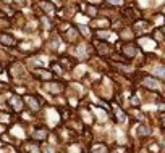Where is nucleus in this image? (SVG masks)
<instances>
[{
  "instance_id": "1",
  "label": "nucleus",
  "mask_w": 165,
  "mask_h": 153,
  "mask_svg": "<svg viewBox=\"0 0 165 153\" xmlns=\"http://www.w3.org/2000/svg\"><path fill=\"white\" fill-rule=\"evenodd\" d=\"M32 137L36 140H45L47 139V129H36L32 134Z\"/></svg>"
},
{
  "instance_id": "2",
  "label": "nucleus",
  "mask_w": 165,
  "mask_h": 153,
  "mask_svg": "<svg viewBox=\"0 0 165 153\" xmlns=\"http://www.w3.org/2000/svg\"><path fill=\"white\" fill-rule=\"evenodd\" d=\"M0 42H3L5 45H13L15 44V37L8 36V34H0Z\"/></svg>"
},
{
  "instance_id": "3",
  "label": "nucleus",
  "mask_w": 165,
  "mask_h": 153,
  "mask_svg": "<svg viewBox=\"0 0 165 153\" xmlns=\"http://www.w3.org/2000/svg\"><path fill=\"white\" fill-rule=\"evenodd\" d=\"M143 84L147 86V87H151V89H157L159 87V81H156V79H152V77H146L143 81Z\"/></svg>"
},
{
  "instance_id": "4",
  "label": "nucleus",
  "mask_w": 165,
  "mask_h": 153,
  "mask_svg": "<svg viewBox=\"0 0 165 153\" xmlns=\"http://www.w3.org/2000/svg\"><path fill=\"white\" fill-rule=\"evenodd\" d=\"M47 90L52 94H60L62 90H63V87H62L60 84H47Z\"/></svg>"
},
{
  "instance_id": "5",
  "label": "nucleus",
  "mask_w": 165,
  "mask_h": 153,
  "mask_svg": "<svg viewBox=\"0 0 165 153\" xmlns=\"http://www.w3.org/2000/svg\"><path fill=\"white\" fill-rule=\"evenodd\" d=\"M41 8H44V11H45V13H49V15H52L54 10H55V7L52 3H49V2H41Z\"/></svg>"
},
{
  "instance_id": "6",
  "label": "nucleus",
  "mask_w": 165,
  "mask_h": 153,
  "mask_svg": "<svg viewBox=\"0 0 165 153\" xmlns=\"http://www.w3.org/2000/svg\"><path fill=\"white\" fill-rule=\"evenodd\" d=\"M152 73H154V74H157V76H160V77H163L165 68H163L162 65H159V66H154V68H152Z\"/></svg>"
},
{
  "instance_id": "7",
  "label": "nucleus",
  "mask_w": 165,
  "mask_h": 153,
  "mask_svg": "<svg viewBox=\"0 0 165 153\" xmlns=\"http://www.w3.org/2000/svg\"><path fill=\"white\" fill-rule=\"evenodd\" d=\"M141 45H144L146 50H151V48H154V42L149 41V39H141Z\"/></svg>"
},
{
  "instance_id": "8",
  "label": "nucleus",
  "mask_w": 165,
  "mask_h": 153,
  "mask_svg": "<svg viewBox=\"0 0 165 153\" xmlns=\"http://www.w3.org/2000/svg\"><path fill=\"white\" fill-rule=\"evenodd\" d=\"M125 55H128V56H134L136 55V50H134L133 45H126V47H125Z\"/></svg>"
},
{
  "instance_id": "9",
  "label": "nucleus",
  "mask_w": 165,
  "mask_h": 153,
  "mask_svg": "<svg viewBox=\"0 0 165 153\" xmlns=\"http://www.w3.org/2000/svg\"><path fill=\"white\" fill-rule=\"evenodd\" d=\"M11 103H13L15 110H21L23 108V100H20V98H13V100H11Z\"/></svg>"
},
{
  "instance_id": "10",
  "label": "nucleus",
  "mask_w": 165,
  "mask_h": 153,
  "mask_svg": "<svg viewBox=\"0 0 165 153\" xmlns=\"http://www.w3.org/2000/svg\"><path fill=\"white\" fill-rule=\"evenodd\" d=\"M26 101H28V103L31 105V108H32V110H37V108H39L37 101H34V98H31V97H28V98H26Z\"/></svg>"
},
{
  "instance_id": "11",
  "label": "nucleus",
  "mask_w": 165,
  "mask_h": 153,
  "mask_svg": "<svg viewBox=\"0 0 165 153\" xmlns=\"http://www.w3.org/2000/svg\"><path fill=\"white\" fill-rule=\"evenodd\" d=\"M110 36H113V34H110V32H105V31H102V32L99 31V37H100V39H112Z\"/></svg>"
},
{
  "instance_id": "12",
  "label": "nucleus",
  "mask_w": 165,
  "mask_h": 153,
  "mask_svg": "<svg viewBox=\"0 0 165 153\" xmlns=\"http://www.w3.org/2000/svg\"><path fill=\"white\" fill-rule=\"evenodd\" d=\"M39 73V76H41L42 79H50V76H52V74H50V73H47V71H37Z\"/></svg>"
},
{
  "instance_id": "13",
  "label": "nucleus",
  "mask_w": 165,
  "mask_h": 153,
  "mask_svg": "<svg viewBox=\"0 0 165 153\" xmlns=\"http://www.w3.org/2000/svg\"><path fill=\"white\" fill-rule=\"evenodd\" d=\"M75 37H76V31L70 29V31H68V41H73Z\"/></svg>"
},
{
  "instance_id": "14",
  "label": "nucleus",
  "mask_w": 165,
  "mask_h": 153,
  "mask_svg": "<svg viewBox=\"0 0 165 153\" xmlns=\"http://www.w3.org/2000/svg\"><path fill=\"white\" fill-rule=\"evenodd\" d=\"M147 132H149V129H147V127H141V129H138V134H139V135L147 134Z\"/></svg>"
},
{
  "instance_id": "15",
  "label": "nucleus",
  "mask_w": 165,
  "mask_h": 153,
  "mask_svg": "<svg viewBox=\"0 0 165 153\" xmlns=\"http://www.w3.org/2000/svg\"><path fill=\"white\" fill-rule=\"evenodd\" d=\"M76 21H79V23H81V24H83V23H86L88 20L84 18V16H81V15H78V16H76Z\"/></svg>"
},
{
  "instance_id": "16",
  "label": "nucleus",
  "mask_w": 165,
  "mask_h": 153,
  "mask_svg": "<svg viewBox=\"0 0 165 153\" xmlns=\"http://www.w3.org/2000/svg\"><path fill=\"white\" fill-rule=\"evenodd\" d=\"M97 26L105 27V26H107V21H105V20H100V21H97Z\"/></svg>"
},
{
  "instance_id": "17",
  "label": "nucleus",
  "mask_w": 165,
  "mask_h": 153,
  "mask_svg": "<svg viewBox=\"0 0 165 153\" xmlns=\"http://www.w3.org/2000/svg\"><path fill=\"white\" fill-rule=\"evenodd\" d=\"M109 2L113 5H120V3H123V0H109Z\"/></svg>"
},
{
  "instance_id": "18",
  "label": "nucleus",
  "mask_w": 165,
  "mask_h": 153,
  "mask_svg": "<svg viewBox=\"0 0 165 153\" xmlns=\"http://www.w3.org/2000/svg\"><path fill=\"white\" fill-rule=\"evenodd\" d=\"M156 39H157V41H162V32H160V31L156 32Z\"/></svg>"
},
{
  "instance_id": "19",
  "label": "nucleus",
  "mask_w": 165,
  "mask_h": 153,
  "mask_svg": "<svg viewBox=\"0 0 165 153\" xmlns=\"http://www.w3.org/2000/svg\"><path fill=\"white\" fill-rule=\"evenodd\" d=\"M81 31H83L84 34H86V36H89V29H88L86 26H81Z\"/></svg>"
},
{
  "instance_id": "20",
  "label": "nucleus",
  "mask_w": 165,
  "mask_h": 153,
  "mask_svg": "<svg viewBox=\"0 0 165 153\" xmlns=\"http://www.w3.org/2000/svg\"><path fill=\"white\" fill-rule=\"evenodd\" d=\"M88 10H89V15H91V16H94V15H96V8L91 7V8H88Z\"/></svg>"
},
{
  "instance_id": "21",
  "label": "nucleus",
  "mask_w": 165,
  "mask_h": 153,
  "mask_svg": "<svg viewBox=\"0 0 165 153\" xmlns=\"http://www.w3.org/2000/svg\"><path fill=\"white\" fill-rule=\"evenodd\" d=\"M3 89H5V86H3V84H0V92H2Z\"/></svg>"
},
{
  "instance_id": "22",
  "label": "nucleus",
  "mask_w": 165,
  "mask_h": 153,
  "mask_svg": "<svg viewBox=\"0 0 165 153\" xmlns=\"http://www.w3.org/2000/svg\"><path fill=\"white\" fill-rule=\"evenodd\" d=\"M89 2H100V0H89Z\"/></svg>"
},
{
  "instance_id": "23",
  "label": "nucleus",
  "mask_w": 165,
  "mask_h": 153,
  "mask_svg": "<svg viewBox=\"0 0 165 153\" xmlns=\"http://www.w3.org/2000/svg\"><path fill=\"white\" fill-rule=\"evenodd\" d=\"M5 2H11V0H5Z\"/></svg>"
}]
</instances>
